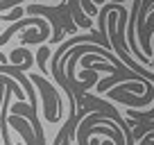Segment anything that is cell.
I'll return each instance as SVG.
<instances>
[{
    "instance_id": "obj_1",
    "label": "cell",
    "mask_w": 154,
    "mask_h": 145,
    "mask_svg": "<svg viewBox=\"0 0 154 145\" xmlns=\"http://www.w3.org/2000/svg\"><path fill=\"white\" fill-rule=\"evenodd\" d=\"M11 113H14V116H27L29 120H32L34 136L38 138V145H43V131H41L38 118H36V113H34V106H27V104H23V102H16V104H14V109H11Z\"/></svg>"
},
{
    "instance_id": "obj_2",
    "label": "cell",
    "mask_w": 154,
    "mask_h": 145,
    "mask_svg": "<svg viewBox=\"0 0 154 145\" xmlns=\"http://www.w3.org/2000/svg\"><path fill=\"white\" fill-rule=\"evenodd\" d=\"M48 57H50V48L48 45H41V48H38V54H36V61H38V68H41V70H48V66H45V63H48Z\"/></svg>"
},
{
    "instance_id": "obj_3",
    "label": "cell",
    "mask_w": 154,
    "mask_h": 145,
    "mask_svg": "<svg viewBox=\"0 0 154 145\" xmlns=\"http://www.w3.org/2000/svg\"><path fill=\"white\" fill-rule=\"evenodd\" d=\"M23 5H18V7H14V9H11L9 11V14H5V16H2V20H7V23H16V20H18L20 18V16H23Z\"/></svg>"
}]
</instances>
